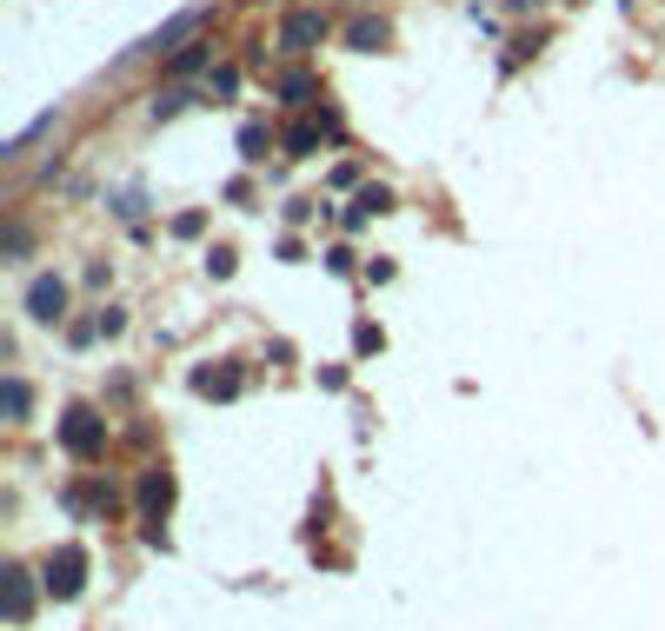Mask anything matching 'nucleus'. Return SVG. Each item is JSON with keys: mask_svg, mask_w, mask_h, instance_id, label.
I'll return each instance as SVG.
<instances>
[{"mask_svg": "<svg viewBox=\"0 0 665 631\" xmlns=\"http://www.w3.org/2000/svg\"><path fill=\"white\" fill-rule=\"evenodd\" d=\"M173 67H180V73H200V67H206V47H187V53H180Z\"/></svg>", "mask_w": 665, "mask_h": 631, "instance_id": "ddd939ff", "label": "nucleus"}, {"mask_svg": "<svg viewBox=\"0 0 665 631\" xmlns=\"http://www.w3.org/2000/svg\"><path fill=\"white\" fill-rule=\"evenodd\" d=\"M280 93H286V100H306V93H313V80H306V73H286V80H280Z\"/></svg>", "mask_w": 665, "mask_h": 631, "instance_id": "f8f14e48", "label": "nucleus"}, {"mask_svg": "<svg viewBox=\"0 0 665 631\" xmlns=\"http://www.w3.org/2000/svg\"><path fill=\"white\" fill-rule=\"evenodd\" d=\"M60 306H67V286H60V279H33V286H27V313H33V319H60Z\"/></svg>", "mask_w": 665, "mask_h": 631, "instance_id": "39448f33", "label": "nucleus"}, {"mask_svg": "<svg viewBox=\"0 0 665 631\" xmlns=\"http://www.w3.org/2000/svg\"><path fill=\"white\" fill-rule=\"evenodd\" d=\"M0 413H7V419H27V386H20V379L0 386Z\"/></svg>", "mask_w": 665, "mask_h": 631, "instance_id": "1a4fd4ad", "label": "nucleus"}, {"mask_svg": "<svg viewBox=\"0 0 665 631\" xmlns=\"http://www.w3.org/2000/svg\"><path fill=\"white\" fill-rule=\"evenodd\" d=\"M167 506H173V472H167V466H153V472L140 479V512L160 526V519H167Z\"/></svg>", "mask_w": 665, "mask_h": 631, "instance_id": "20e7f679", "label": "nucleus"}, {"mask_svg": "<svg viewBox=\"0 0 665 631\" xmlns=\"http://www.w3.org/2000/svg\"><path fill=\"white\" fill-rule=\"evenodd\" d=\"M286 146H293V153H313V146H320V126H293Z\"/></svg>", "mask_w": 665, "mask_h": 631, "instance_id": "9b49d317", "label": "nucleus"}, {"mask_svg": "<svg viewBox=\"0 0 665 631\" xmlns=\"http://www.w3.org/2000/svg\"><path fill=\"white\" fill-rule=\"evenodd\" d=\"M80 586H87V552H80V546H60V552L47 559V592H53V599H80Z\"/></svg>", "mask_w": 665, "mask_h": 631, "instance_id": "f03ea898", "label": "nucleus"}, {"mask_svg": "<svg viewBox=\"0 0 665 631\" xmlns=\"http://www.w3.org/2000/svg\"><path fill=\"white\" fill-rule=\"evenodd\" d=\"M193 386H200L206 399H233V393H240V373H193Z\"/></svg>", "mask_w": 665, "mask_h": 631, "instance_id": "0eeeda50", "label": "nucleus"}, {"mask_svg": "<svg viewBox=\"0 0 665 631\" xmlns=\"http://www.w3.org/2000/svg\"><path fill=\"white\" fill-rule=\"evenodd\" d=\"M193 27H200V13H180V20H173V27H160V33H153V40H147V53H167V47H173V40H180V33H193Z\"/></svg>", "mask_w": 665, "mask_h": 631, "instance_id": "6e6552de", "label": "nucleus"}, {"mask_svg": "<svg viewBox=\"0 0 665 631\" xmlns=\"http://www.w3.org/2000/svg\"><path fill=\"white\" fill-rule=\"evenodd\" d=\"M346 40H353V47H380V40H386V27H380V20H353V33H346Z\"/></svg>", "mask_w": 665, "mask_h": 631, "instance_id": "9d476101", "label": "nucleus"}, {"mask_svg": "<svg viewBox=\"0 0 665 631\" xmlns=\"http://www.w3.org/2000/svg\"><path fill=\"white\" fill-rule=\"evenodd\" d=\"M326 40V13H286V27H280V47L286 53H306V47H320Z\"/></svg>", "mask_w": 665, "mask_h": 631, "instance_id": "7ed1b4c3", "label": "nucleus"}, {"mask_svg": "<svg viewBox=\"0 0 665 631\" xmlns=\"http://www.w3.org/2000/svg\"><path fill=\"white\" fill-rule=\"evenodd\" d=\"M506 7H540V0H506Z\"/></svg>", "mask_w": 665, "mask_h": 631, "instance_id": "4468645a", "label": "nucleus"}, {"mask_svg": "<svg viewBox=\"0 0 665 631\" xmlns=\"http://www.w3.org/2000/svg\"><path fill=\"white\" fill-rule=\"evenodd\" d=\"M27 605H33V579L13 566V572H7V625H20V619H27Z\"/></svg>", "mask_w": 665, "mask_h": 631, "instance_id": "423d86ee", "label": "nucleus"}, {"mask_svg": "<svg viewBox=\"0 0 665 631\" xmlns=\"http://www.w3.org/2000/svg\"><path fill=\"white\" fill-rule=\"evenodd\" d=\"M60 446H67L73 459H100V452H107V419H100L93 406H73V413L60 419Z\"/></svg>", "mask_w": 665, "mask_h": 631, "instance_id": "f257e3e1", "label": "nucleus"}]
</instances>
